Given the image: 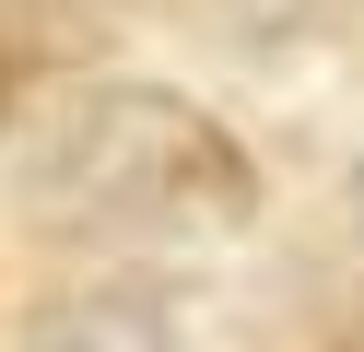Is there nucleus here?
I'll return each instance as SVG.
<instances>
[{
    "mask_svg": "<svg viewBox=\"0 0 364 352\" xmlns=\"http://www.w3.org/2000/svg\"><path fill=\"white\" fill-rule=\"evenodd\" d=\"M48 188L71 211H118V223H235L247 164L188 94L106 82L48 129Z\"/></svg>",
    "mask_w": 364,
    "mask_h": 352,
    "instance_id": "1",
    "label": "nucleus"
},
{
    "mask_svg": "<svg viewBox=\"0 0 364 352\" xmlns=\"http://www.w3.org/2000/svg\"><path fill=\"white\" fill-rule=\"evenodd\" d=\"M36 352H176V317L141 282H95V294H59L36 317Z\"/></svg>",
    "mask_w": 364,
    "mask_h": 352,
    "instance_id": "2",
    "label": "nucleus"
}]
</instances>
